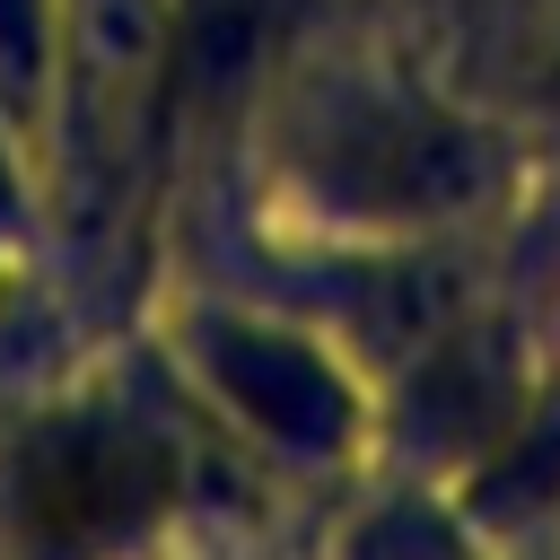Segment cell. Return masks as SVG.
Here are the masks:
<instances>
[{"label": "cell", "instance_id": "1", "mask_svg": "<svg viewBox=\"0 0 560 560\" xmlns=\"http://www.w3.org/2000/svg\"><path fill=\"white\" fill-rule=\"evenodd\" d=\"M289 166L332 219H376V228L464 219V210L499 201V184H508L499 131H481L429 96H394V88L315 96L289 131Z\"/></svg>", "mask_w": 560, "mask_h": 560}, {"label": "cell", "instance_id": "2", "mask_svg": "<svg viewBox=\"0 0 560 560\" xmlns=\"http://www.w3.org/2000/svg\"><path fill=\"white\" fill-rule=\"evenodd\" d=\"M18 516L35 525V542L52 551H105L122 534H140L166 490H175V446L131 420V411H105V402H79V411H52L26 429L18 446Z\"/></svg>", "mask_w": 560, "mask_h": 560}, {"label": "cell", "instance_id": "3", "mask_svg": "<svg viewBox=\"0 0 560 560\" xmlns=\"http://www.w3.org/2000/svg\"><path fill=\"white\" fill-rule=\"evenodd\" d=\"M192 359L201 376L219 385V402L289 446V455H332L350 438V385L324 350H306L298 332H271V324H245V315H201L192 324Z\"/></svg>", "mask_w": 560, "mask_h": 560}, {"label": "cell", "instance_id": "4", "mask_svg": "<svg viewBox=\"0 0 560 560\" xmlns=\"http://www.w3.org/2000/svg\"><path fill=\"white\" fill-rule=\"evenodd\" d=\"M52 52H61V9L52 0H0V105L9 114L44 105Z\"/></svg>", "mask_w": 560, "mask_h": 560}, {"label": "cell", "instance_id": "5", "mask_svg": "<svg viewBox=\"0 0 560 560\" xmlns=\"http://www.w3.org/2000/svg\"><path fill=\"white\" fill-rule=\"evenodd\" d=\"M359 560H455V551H446L429 525L394 516V525H376V534H368V551H359Z\"/></svg>", "mask_w": 560, "mask_h": 560}]
</instances>
